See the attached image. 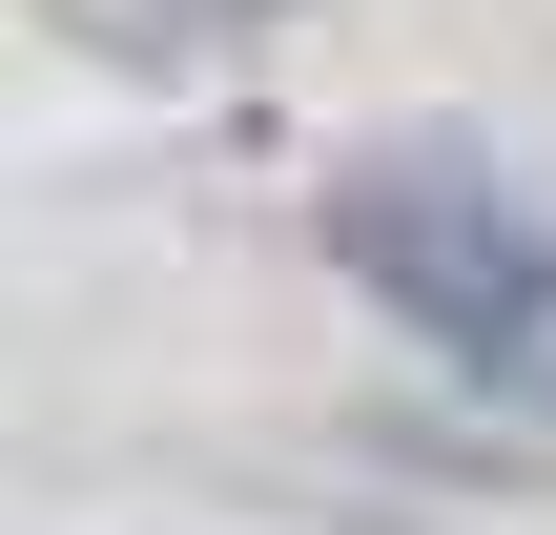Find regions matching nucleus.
<instances>
[{
    "label": "nucleus",
    "instance_id": "nucleus-1",
    "mask_svg": "<svg viewBox=\"0 0 556 535\" xmlns=\"http://www.w3.org/2000/svg\"><path fill=\"white\" fill-rule=\"evenodd\" d=\"M330 268L433 371H475L495 412H556V206H516L495 165H351L330 186Z\"/></svg>",
    "mask_w": 556,
    "mask_h": 535
}]
</instances>
